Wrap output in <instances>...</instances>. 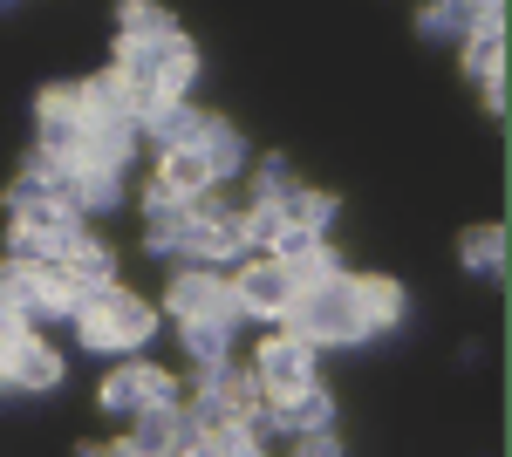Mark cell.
Masks as SVG:
<instances>
[{
	"mask_svg": "<svg viewBox=\"0 0 512 457\" xmlns=\"http://www.w3.org/2000/svg\"><path fill=\"white\" fill-rule=\"evenodd\" d=\"M294 185H301V178L287 171V157H267V164H260V178H253V205H280Z\"/></svg>",
	"mask_w": 512,
	"mask_h": 457,
	"instance_id": "cb8c5ba5",
	"label": "cell"
},
{
	"mask_svg": "<svg viewBox=\"0 0 512 457\" xmlns=\"http://www.w3.org/2000/svg\"><path fill=\"white\" fill-rule=\"evenodd\" d=\"M253 382H260V396H287V389H301V382H315V348L301 342V335H267V342L253 348Z\"/></svg>",
	"mask_w": 512,
	"mask_h": 457,
	"instance_id": "52a82bcc",
	"label": "cell"
},
{
	"mask_svg": "<svg viewBox=\"0 0 512 457\" xmlns=\"http://www.w3.org/2000/svg\"><path fill=\"white\" fill-rule=\"evenodd\" d=\"M294 457H342L335 423H328V430H301V437H294Z\"/></svg>",
	"mask_w": 512,
	"mask_h": 457,
	"instance_id": "484cf974",
	"label": "cell"
},
{
	"mask_svg": "<svg viewBox=\"0 0 512 457\" xmlns=\"http://www.w3.org/2000/svg\"><path fill=\"white\" fill-rule=\"evenodd\" d=\"M198 157H205V171H212V185H226L239 178V164H246V137H239L233 123H205V137H198Z\"/></svg>",
	"mask_w": 512,
	"mask_h": 457,
	"instance_id": "2e32d148",
	"label": "cell"
},
{
	"mask_svg": "<svg viewBox=\"0 0 512 457\" xmlns=\"http://www.w3.org/2000/svg\"><path fill=\"white\" fill-rule=\"evenodd\" d=\"M55 382H62V355L41 342V328H28L7 355V389H55Z\"/></svg>",
	"mask_w": 512,
	"mask_h": 457,
	"instance_id": "7c38bea8",
	"label": "cell"
},
{
	"mask_svg": "<svg viewBox=\"0 0 512 457\" xmlns=\"http://www.w3.org/2000/svg\"><path fill=\"white\" fill-rule=\"evenodd\" d=\"M82 457H130V451H123V444H89Z\"/></svg>",
	"mask_w": 512,
	"mask_h": 457,
	"instance_id": "f1b7e54d",
	"label": "cell"
},
{
	"mask_svg": "<svg viewBox=\"0 0 512 457\" xmlns=\"http://www.w3.org/2000/svg\"><path fill=\"white\" fill-rule=\"evenodd\" d=\"M62 198L76 212H110L123 198V171H96V164H62Z\"/></svg>",
	"mask_w": 512,
	"mask_h": 457,
	"instance_id": "4fadbf2b",
	"label": "cell"
},
{
	"mask_svg": "<svg viewBox=\"0 0 512 457\" xmlns=\"http://www.w3.org/2000/svg\"><path fill=\"white\" fill-rule=\"evenodd\" d=\"M233 294H239V314H253V321H287L301 280L280 267L274 253H260V260H246V267L233 273Z\"/></svg>",
	"mask_w": 512,
	"mask_h": 457,
	"instance_id": "8992f818",
	"label": "cell"
},
{
	"mask_svg": "<svg viewBox=\"0 0 512 457\" xmlns=\"http://www.w3.org/2000/svg\"><path fill=\"white\" fill-rule=\"evenodd\" d=\"M164 307L178 314V328L185 321H219V328H239L246 321L239 314V294H233V273H219V267H178Z\"/></svg>",
	"mask_w": 512,
	"mask_h": 457,
	"instance_id": "277c9868",
	"label": "cell"
},
{
	"mask_svg": "<svg viewBox=\"0 0 512 457\" xmlns=\"http://www.w3.org/2000/svg\"><path fill=\"white\" fill-rule=\"evenodd\" d=\"M287 335H301L308 348H349L369 342V314H362V287L355 273H328L315 287H301L287 307Z\"/></svg>",
	"mask_w": 512,
	"mask_h": 457,
	"instance_id": "7a4b0ae2",
	"label": "cell"
},
{
	"mask_svg": "<svg viewBox=\"0 0 512 457\" xmlns=\"http://www.w3.org/2000/svg\"><path fill=\"white\" fill-rule=\"evenodd\" d=\"M55 267L62 273H76V280H110V273H117V260H110V246H103V239H96V232H69V246H62V253H55Z\"/></svg>",
	"mask_w": 512,
	"mask_h": 457,
	"instance_id": "ac0fdd59",
	"label": "cell"
},
{
	"mask_svg": "<svg viewBox=\"0 0 512 457\" xmlns=\"http://www.w3.org/2000/svg\"><path fill=\"white\" fill-rule=\"evenodd\" d=\"M117 14H123V41H144V35H171V28H178V21L164 14L158 0H123Z\"/></svg>",
	"mask_w": 512,
	"mask_h": 457,
	"instance_id": "603a6c76",
	"label": "cell"
},
{
	"mask_svg": "<svg viewBox=\"0 0 512 457\" xmlns=\"http://www.w3.org/2000/svg\"><path fill=\"white\" fill-rule=\"evenodd\" d=\"M76 335L96 348V355H137V348L158 335V307L137 301L117 280H96L89 301L76 307Z\"/></svg>",
	"mask_w": 512,
	"mask_h": 457,
	"instance_id": "3957f363",
	"label": "cell"
},
{
	"mask_svg": "<svg viewBox=\"0 0 512 457\" xmlns=\"http://www.w3.org/2000/svg\"><path fill=\"white\" fill-rule=\"evenodd\" d=\"M82 123H89V110H82L76 82L48 89V96H41V110H35V151L55 157V164H69V157H76V144H82Z\"/></svg>",
	"mask_w": 512,
	"mask_h": 457,
	"instance_id": "ba28073f",
	"label": "cell"
},
{
	"mask_svg": "<svg viewBox=\"0 0 512 457\" xmlns=\"http://www.w3.org/2000/svg\"><path fill=\"white\" fill-rule=\"evenodd\" d=\"M267 417H274V437H301V430H328L335 423V396L321 382H301L287 396H267Z\"/></svg>",
	"mask_w": 512,
	"mask_h": 457,
	"instance_id": "9c48e42d",
	"label": "cell"
},
{
	"mask_svg": "<svg viewBox=\"0 0 512 457\" xmlns=\"http://www.w3.org/2000/svg\"><path fill=\"white\" fill-rule=\"evenodd\" d=\"M130 151H137V123H82V144L69 164H96V171H123L130 164Z\"/></svg>",
	"mask_w": 512,
	"mask_h": 457,
	"instance_id": "8fae6325",
	"label": "cell"
},
{
	"mask_svg": "<svg viewBox=\"0 0 512 457\" xmlns=\"http://www.w3.org/2000/svg\"><path fill=\"white\" fill-rule=\"evenodd\" d=\"M178 457H219V444H212V437H198V444H185Z\"/></svg>",
	"mask_w": 512,
	"mask_h": 457,
	"instance_id": "83f0119b",
	"label": "cell"
},
{
	"mask_svg": "<svg viewBox=\"0 0 512 457\" xmlns=\"http://www.w3.org/2000/svg\"><path fill=\"white\" fill-rule=\"evenodd\" d=\"M205 123H212V116H198L192 103L178 96V103H151V110L137 116V137H151L158 151H185V144L205 137Z\"/></svg>",
	"mask_w": 512,
	"mask_h": 457,
	"instance_id": "30bf717a",
	"label": "cell"
},
{
	"mask_svg": "<svg viewBox=\"0 0 512 457\" xmlns=\"http://www.w3.org/2000/svg\"><path fill=\"white\" fill-rule=\"evenodd\" d=\"M485 110L506 116V76H485Z\"/></svg>",
	"mask_w": 512,
	"mask_h": 457,
	"instance_id": "4316f807",
	"label": "cell"
},
{
	"mask_svg": "<svg viewBox=\"0 0 512 457\" xmlns=\"http://www.w3.org/2000/svg\"><path fill=\"white\" fill-rule=\"evenodd\" d=\"M274 212H280V226H287V232H328V219H335V198H328V191H315V185H294V191L274 205Z\"/></svg>",
	"mask_w": 512,
	"mask_h": 457,
	"instance_id": "e0dca14e",
	"label": "cell"
},
{
	"mask_svg": "<svg viewBox=\"0 0 512 457\" xmlns=\"http://www.w3.org/2000/svg\"><path fill=\"white\" fill-rule=\"evenodd\" d=\"M158 403H178V376H164L158 362H117L103 376V410L110 417H137V410H158Z\"/></svg>",
	"mask_w": 512,
	"mask_h": 457,
	"instance_id": "5b68a950",
	"label": "cell"
},
{
	"mask_svg": "<svg viewBox=\"0 0 512 457\" xmlns=\"http://www.w3.org/2000/svg\"><path fill=\"white\" fill-rule=\"evenodd\" d=\"M110 69L123 76V89L137 96V116H144L151 103H178V96H185V89L198 82V48L178 35V28H171V35L123 41Z\"/></svg>",
	"mask_w": 512,
	"mask_h": 457,
	"instance_id": "6da1fadb",
	"label": "cell"
},
{
	"mask_svg": "<svg viewBox=\"0 0 512 457\" xmlns=\"http://www.w3.org/2000/svg\"><path fill=\"white\" fill-rule=\"evenodd\" d=\"M465 69H472L478 82H485V76H506V28L465 35Z\"/></svg>",
	"mask_w": 512,
	"mask_h": 457,
	"instance_id": "44dd1931",
	"label": "cell"
},
{
	"mask_svg": "<svg viewBox=\"0 0 512 457\" xmlns=\"http://www.w3.org/2000/svg\"><path fill=\"white\" fill-rule=\"evenodd\" d=\"M355 287H362V314H369V335H383V328H396V321H403V287H396V280L369 273V280H355Z\"/></svg>",
	"mask_w": 512,
	"mask_h": 457,
	"instance_id": "d6986e66",
	"label": "cell"
},
{
	"mask_svg": "<svg viewBox=\"0 0 512 457\" xmlns=\"http://www.w3.org/2000/svg\"><path fill=\"white\" fill-rule=\"evenodd\" d=\"M233 335L239 328H219V321H185V355H192V369H219V362L233 355Z\"/></svg>",
	"mask_w": 512,
	"mask_h": 457,
	"instance_id": "ffe728a7",
	"label": "cell"
},
{
	"mask_svg": "<svg viewBox=\"0 0 512 457\" xmlns=\"http://www.w3.org/2000/svg\"><path fill=\"white\" fill-rule=\"evenodd\" d=\"M212 444H219V457H267V444H260V437H253L239 417L219 423V430H212Z\"/></svg>",
	"mask_w": 512,
	"mask_h": 457,
	"instance_id": "d4e9b609",
	"label": "cell"
},
{
	"mask_svg": "<svg viewBox=\"0 0 512 457\" xmlns=\"http://www.w3.org/2000/svg\"><path fill=\"white\" fill-rule=\"evenodd\" d=\"M158 185L171 191V198H185V205H198L212 185V171H205V157H198V144H185V151H158Z\"/></svg>",
	"mask_w": 512,
	"mask_h": 457,
	"instance_id": "5bb4252c",
	"label": "cell"
},
{
	"mask_svg": "<svg viewBox=\"0 0 512 457\" xmlns=\"http://www.w3.org/2000/svg\"><path fill=\"white\" fill-rule=\"evenodd\" d=\"M76 96H82V110L96 116V123H137V96L123 89L117 69H103V76L76 82Z\"/></svg>",
	"mask_w": 512,
	"mask_h": 457,
	"instance_id": "9a60e30c",
	"label": "cell"
},
{
	"mask_svg": "<svg viewBox=\"0 0 512 457\" xmlns=\"http://www.w3.org/2000/svg\"><path fill=\"white\" fill-rule=\"evenodd\" d=\"M465 267L472 273H506V232L499 226H478V232H465Z\"/></svg>",
	"mask_w": 512,
	"mask_h": 457,
	"instance_id": "7402d4cb",
	"label": "cell"
}]
</instances>
